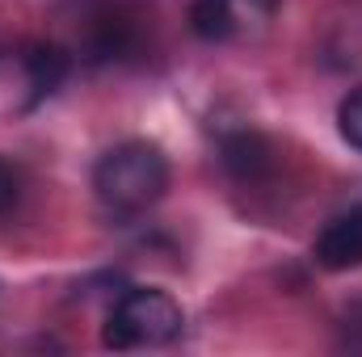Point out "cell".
<instances>
[{
    "label": "cell",
    "instance_id": "obj_3",
    "mask_svg": "<svg viewBox=\"0 0 362 357\" xmlns=\"http://www.w3.org/2000/svg\"><path fill=\"white\" fill-rule=\"evenodd\" d=\"M185 328V311L169 290L156 286H127L101 328V345L105 349H160L173 345Z\"/></svg>",
    "mask_w": 362,
    "mask_h": 357
},
{
    "label": "cell",
    "instance_id": "obj_4",
    "mask_svg": "<svg viewBox=\"0 0 362 357\" xmlns=\"http://www.w3.org/2000/svg\"><path fill=\"white\" fill-rule=\"evenodd\" d=\"M312 261L325 269V273H346V269H358L362 265V202L333 214L316 244H312Z\"/></svg>",
    "mask_w": 362,
    "mask_h": 357
},
{
    "label": "cell",
    "instance_id": "obj_5",
    "mask_svg": "<svg viewBox=\"0 0 362 357\" xmlns=\"http://www.w3.org/2000/svg\"><path fill=\"white\" fill-rule=\"evenodd\" d=\"M219 160H223V169L236 181L257 185V181H266L274 173L278 147H274V139H266L262 131L240 126V131H228V135L219 139Z\"/></svg>",
    "mask_w": 362,
    "mask_h": 357
},
{
    "label": "cell",
    "instance_id": "obj_2",
    "mask_svg": "<svg viewBox=\"0 0 362 357\" xmlns=\"http://www.w3.org/2000/svg\"><path fill=\"white\" fill-rule=\"evenodd\" d=\"M72 72V51L47 38L0 51V122L30 118Z\"/></svg>",
    "mask_w": 362,
    "mask_h": 357
},
{
    "label": "cell",
    "instance_id": "obj_7",
    "mask_svg": "<svg viewBox=\"0 0 362 357\" xmlns=\"http://www.w3.org/2000/svg\"><path fill=\"white\" fill-rule=\"evenodd\" d=\"M13 206H17V177H13V169L0 160V219H4Z\"/></svg>",
    "mask_w": 362,
    "mask_h": 357
},
{
    "label": "cell",
    "instance_id": "obj_6",
    "mask_svg": "<svg viewBox=\"0 0 362 357\" xmlns=\"http://www.w3.org/2000/svg\"><path fill=\"white\" fill-rule=\"evenodd\" d=\"M337 131L354 152H362V85L337 101Z\"/></svg>",
    "mask_w": 362,
    "mask_h": 357
},
{
    "label": "cell",
    "instance_id": "obj_1",
    "mask_svg": "<svg viewBox=\"0 0 362 357\" xmlns=\"http://www.w3.org/2000/svg\"><path fill=\"white\" fill-rule=\"evenodd\" d=\"M165 189H169V156L152 139H122L93 164V193L118 219L148 214L165 198Z\"/></svg>",
    "mask_w": 362,
    "mask_h": 357
}]
</instances>
